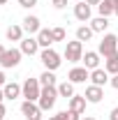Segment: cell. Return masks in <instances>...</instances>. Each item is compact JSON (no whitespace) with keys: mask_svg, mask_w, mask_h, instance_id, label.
<instances>
[{"mask_svg":"<svg viewBox=\"0 0 118 120\" xmlns=\"http://www.w3.org/2000/svg\"><path fill=\"white\" fill-rule=\"evenodd\" d=\"M104 69H106L111 76L118 74V53H116V56H109V58H104Z\"/></svg>","mask_w":118,"mask_h":120,"instance_id":"21","label":"cell"},{"mask_svg":"<svg viewBox=\"0 0 118 120\" xmlns=\"http://www.w3.org/2000/svg\"><path fill=\"white\" fill-rule=\"evenodd\" d=\"M5 51H7V49H5V46L0 44V60H2V56H5Z\"/></svg>","mask_w":118,"mask_h":120,"instance_id":"35","label":"cell"},{"mask_svg":"<svg viewBox=\"0 0 118 120\" xmlns=\"http://www.w3.org/2000/svg\"><path fill=\"white\" fill-rule=\"evenodd\" d=\"M21 53L23 56H35L42 46H39V42H37V37H26V39H21Z\"/></svg>","mask_w":118,"mask_h":120,"instance_id":"10","label":"cell"},{"mask_svg":"<svg viewBox=\"0 0 118 120\" xmlns=\"http://www.w3.org/2000/svg\"><path fill=\"white\" fill-rule=\"evenodd\" d=\"M37 42H39L42 49H51V44H53V32H51L49 28H42L39 32H37Z\"/></svg>","mask_w":118,"mask_h":120,"instance_id":"16","label":"cell"},{"mask_svg":"<svg viewBox=\"0 0 118 120\" xmlns=\"http://www.w3.org/2000/svg\"><path fill=\"white\" fill-rule=\"evenodd\" d=\"M21 113L26 116V120H42V113H44V111L39 109L37 102H28V99H26V102L21 104Z\"/></svg>","mask_w":118,"mask_h":120,"instance_id":"6","label":"cell"},{"mask_svg":"<svg viewBox=\"0 0 118 120\" xmlns=\"http://www.w3.org/2000/svg\"><path fill=\"white\" fill-rule=\"evenodd\" d=\"M58 86H46L42 88V95H39V99H37V104L42 111H51L53 106H56V99H58Z\"/></svg>","mask_w":118,"mask_h":120,"instance_id":"1","label":"cell"},{"mask_svg":"<svg viewBox=\"0 0 118 120\" xmlns=\"http://www.w3.org/2000/svg\"><path fill=\"white\" fill-rule=\"evenodd\" d=\"M65 58H67V62H81V58H83V42H79V39L67 42L65 44Z\"/></svg>","mask_w":118,"mask_h":120,"instance_id":"5","label":"cell"},{"mask_svg":"<svg viewBox=\"0 0 118 120\" xmlns=\"http://www.w3.org/2000/svg\"><path fill=\"white\" fill-rule=\"evenodd\" d=\"M100 58H102V56H100L97 51H86V53H83V58H81V62H83V67H86V69L93 72V69H97V67H100Z\"/></svg>","mask_w":118,"mask_h":120,"instance_id":"11","label":"cell"},{"mask_svg":"<svg viewBox=\"0 0 118 120\" xmlns=\"http://www.w3.org/2000/svg\"><path fill=\"white\" fill-rule=\"evenodd\" d=\"M60 118H63V120H81V116L67 109V111H60Z\"/></svg>","mask_w":118,"mask_h":120,"instance_id":"26","label":"cell"},{"mask_svg":"<svg viewBox=\"0 0 118 120\" xmlns=\"http://www.w3.org/2000/svg\"><path fill=\"white\" fill-rule=\"evenodd\" d=\"M83 97L88 99L90 104H100L102 97H104V90L100 88V86H93V83H90L88 88H86V92H83Z\"/></svg>","mask_w":118,"mask_h":120,"instance_id":"12","label":"cell"},{"mask_svg":"<svg viewBox=\"0 0 118 120\" xmlns=\"http://www.w3.org/2000/svg\"><path fill=\"white\" fill-rule=\"evenodd\" d=\"M81 120H95V118H93V116H86V118H81Z\"/></svg>","mask_w":118,"mask_h":120,"instance_id":"38","label":"cell"},{"mask_svg":"<svg viewBox=\"0 0 118 120\" xmlns=\"http://www.w3.org/2000/svg\"><path fill=\"white\" fill-rule=\"evenodd\" d=\"M42 95V83L39 79H26L21 86V97H26L28 102H37Z\"/></svg>","mask_w":118,"mask_h":120,"instance_id":"2","label":"cell"},{"mask_svg":"<svg viewBox=\"0 0 118 120\" xmlns=\"http://www.w3.org/2000/svg\"><path fill=\"white\" fill-rule=\"evenodd\" d=\"M7 116V109H5V104H0V120Z\"/></svg>","mask_w":118,"mask_h":120,"instance_id":"32","label":"cell"},{"mask_svg":"<svg viewBox=\"0 0 118 120\" xmlns=\"http://www.w3.org/2000/svg\"><path fill=\"white\" fill-rule=\"evenodd\" d=\"M5 35H7V39L9 42H21L23 39V26H9V28L5 30Z\"/></svg>","mask_w":118,"mask_h":120,"instance_id":"18","label":"cell"},{"mask_svg":"<svg viewBox=\"0 0 118 120\" xmlns=\"http://www.w3.org/2000/svg\"><path fill=\"white\" fill-rule=\"evenodd\" d=\"M90 81H93V86L104 88V86L109 83V72L102 69V67H97V69H93V72H90Z\"/></svg>","mask_w":118,"mask_h":120,"instance_id":"13","label":"cell"},{"mask_svg":"<svg viewBox=\"0 0 118 120\" xmlns=\"http://www.w3.org/2000/svg\"><path fill=\"white\" fill-rule=\"evenodd\" d=\"M53 32V42H65V28H51Z\"/></svg>","mask_w":118,"mask_h":120,"instance_id":"25","label":"cell"},{"mask_svg":"<svg viewBox=\"0 0 118 120\" xmlns=\"http://www.w3.org/2000/svg\"><path fill=\"white\" fill-rule=\"evenodd\" d=\"M39 60H42V65H44L49 72H56L60 67V53H56L53 49H42V53H39Z\"/></svg>","mask_w":118,"mask_h":120,"instance_id":"4","label":"cell"},{"mask_svg":"<svg viewBox=\"0 0 118 120\" xmlns=\"http://www.w3.org/2000/svg\"><path fill=\"white\" fill-rule=\"evenodd\" d=\"M90 28H93V32H104V30L109 28V19H106V16L93 19V21H90Z\"/></svg>","mask_w":118,"mask_h":120,"instance_id":"20","label":"cell"},{"mask_svg":"<svg viewBox=\"0 0 118 120\" xmlns=\"http://www.w3.org/2000/svg\"><path fill=\"white\" fill-rule=\"evenodd\" d=\"M49 120H63V118H60V113H56V116H51Z\"/></svg>","mask_w":118,"mask_h":120,"instance_id":"36","label":"cell"},{"mask_svg":"<svg viewBox=\"0 0 118 120\" xmlns=\"http://www.w3.org/2000/svg\"><path fill=\"white\" fill-rule=\"evenodd\" d=\"M109 120H118V106L111 109V113H109Z\"/></svg>","mask_w":118,"mask_h":120,"instance_id":"30","label":"cell"},{"mask_svg":"<svg viewBox=\"0 0 118 120\" xmlns=\"http://www.w3.org/2000/svg\"><path fill=\"white\" fill-rule=\"evenodd\" d=\"M5 83H7V79H5V72H0V88H5Z\"/></svg>","mask_w":118,"mask_h":120,"instance_id":"31","label":"cell"},{"mask_svg":"<svg viewBox=\"0 0 118 120\" xmlns=\"http://www.w3.org/2000/svg\"><path fill=\"white\" fill-rule=\"evenodd\" d=\"M21 56H23L21 49H7L5 56H2V60H0V65L7 67V69H9V67H16V65L21 62Z\"/></svg>","mask_w":118,"mask_h":120,"instance_id":"7","label":"cell"},{"mask_svg":"<svg viewBox=\"0 0 118 120\" xmlns=\"http://www.w3.org/2000/svg\"><path fill=\"white\" fill-rule=\"evenodd\" d=\"M2 99H5V92H2V88H0V104H2Z\"/></svg>","mask_w":118,"mask_h":120,"instance_id":"37","label":"cell"},{"mask_svg":"<svg viewBox=\"0 0 118 120\" xmlns=\"http://www.w3.org/2000/svg\"><path fill=\"white\" fill-rule=\"evenodd\" d=\"M93 35H95V32H93L90 26H79V28H76V39H79V42H88Z\"/></svg>","mask_w":118,"mask_h":120,"instance_id":"23","label":"cell"},{"mask_svg":"<svg viewBox=\"0 0 118 120\" xmlns=\"http://www.w3.org/2000/svg\"><path fill=\"white\" fill-rule=\"evenodd\" d=\"M19 5H21V7H26V9H30V7H35V5H37V0H19Z\"/></svg>","mask_w":118,"mask_h":120,"instance_id":"27","label":"cell"},{"mask_svg":"<svg viewBox=\"0 0 118 120\" xmlns=\"http://www.w3.org/2000/svg\"><path fill=\"white\" fill-rule=\"evenodd\" d=\"M88 79H90V69H86V67H72L67 74V81H72V83H86Z\"/></svg>","mask_w":118,"mask_h":120,"instance_id":"9","label":"cell"},{"mask_svg":"<svg viewBox=\"0 0 118 120\" xmlns=\"http://www.w3.org/2000/svg\"><path fill=\"white\" fill-rule=\"evenodd\" d=\"M2 92H5V99H16V97H21V86L9 81V83H5Z\"/></svg>","mask_w":118,"mask_h":120,"instance_id":"17","label":"cell"},{"mask_svg":"<svg viewBox=\"0 0 118 120\" xmlns=\"http://www.w3.org/2000/svg\"><path fill=\"white\" fill-rule=\"evenodd\" d=\"M51 2H53V7H56V9H63V7L67 5V0H51Z\"/></svg>","mask_w":118,"mask_h":120,"instance_id":"28","label":"cell"},{"mask_svg":"<svg viewBox=\"0 0 118 120\" xmlns=\"http://www.w3.org/2000/svg\"><path fill=\"white\" fill-rule=\"evenodd\" d=\"M5 2H7V0H0V5H5Z\"/></svg>","mask_w":118,"mask_h":120,"instance_id":"39","label":"cell"},{"mask_svg":"<svg viewBox=\"0 0 118 120\" xmlns=\"http://www.w3.org/2000/svg\"><path fill=\"white\" fill-rule=\"evenodd\" d=\"M109 83H111V88H116V90H118V74L111 76V79H109Z\"/></svg>","mask_w":118,"mask_h":120,"instance_id":"29","label":"cell"},{"mask_svg":"<svg viewBox=\"0 0 118 120\" xmlns=\"http://www.w3.org/2000/svg\"><path fill=\"white\" fill-rule=\"evenodd\" d=\"M97 53L102 56V58H109V56H116L118 53V37L116 35H104L102 42H100V46H97Z\"/></svg>","mask_w":118,"mask_h":120,"instance_id":"3","label":"cell"},{"mask_svg":"<svg viewBox=\"0 0 118 120\" xmlns=\"http://www.w3.org/2000/svg\"><path fill=\"white\" fill-rule=\"evenodd\" d=\"M86 2H88L90 7H93V5H100V2H102V0H86Z\"/></svg>","mask_w":118,"mask_h":120,"instance_id":"33","label":"cell"},{"mask_svg":"<svg viewBox=\"0 0 118 120\" xmlns=\"http://www.w3.org/2000/svg\"><path fill=\"white\" fill-rule=\"evenodd\" d=\"M114 14L118 16V0H114Z\"/></svg>","mask_w":118,"mask_h":120,"instance_id":"34","label":"cell"},{"mask_svg":"<svg viewBox=\"0 0 118 120\" xmlns=\"http://www.w3.org/2000/svg\"><path fill=\"white\" fill-rule=\"evenodd\" d=\"M74 2H79V0H74Z\"/></svg>","mask_w":118,"mask_h":120,"instance_id":"40","label":"cell"},{"mask_svg":"<svg viewBox=\"0 0 118 120\" xmlns=\"http://www.w3.org/2000/svg\"><path fill=\"white\" fill-rule=\"evenodd\" d=\"M86 102H88V99H86L83 95H74V97H70V111H74V113L81 116V113L86 111Z\"/></svg>","mask_w":118,"mask_h":120,"instance_id":"14","label":"cell"},{"mask_svg":"<svg viewBox=\"0 0 118 120\" xmlns=\"http://www.w3.org/2000/svg\"><path fill=\"white\" fill-rule=\"evenodd\" d=\"M97 12H100V16H109L114 14V0H102L100 5H97Z\"/></svg>","mask_w":118,"mask_h":120,"instance_id":"22","label":"cell"},{"mask_svg":"<svg viewBox=\"0 0 118 120\" xmlns=\"http://www.w3.org/2000/svg\"><path fill=\"white\" fill-rule=\"evenodd\" d=\"M58 95L65 97V99L74 97V95H76V92H74V83H72V81H63V83H58Z\"/></svg>","mask_w":118,"mask_h":120,"instance_id":"19","label":"cell"},{"mask_svg":"<svg viewBox=\"0 0 118 120\" xmlns=\"http://www.w3.org/2000/svg\"><path fill=\"white\" fill-rule=\"evenodd\" d=\"M23 30H26L28 35H37V32L42 30L39 19H37V16H26V19H23Z\"/></svg>","mask_w":118,"mask_h":120,"instance_id":"15","label":"cell"},{"mask_svg":"<svg viewBox=\"0 0 118 120\" xmlns=\"http://www.w3.org/2000/svg\"><path fill=\"white\" fill-rule=\"evenodd\" d=\"M39 83H42V88H46V86H58V83H56V74H53V72H49V69H44V72H42Z\"/></svg>","mask_w":118,"mask_h":120,"instance_id":"24","label":"cell"},{"mask_svg":"<svg viewBox=\"0 0 118 120\" xmlns=\"http://www.w3.org/2000/svg\"><path fill=\"white\" fill-rule=\"evenodd\" d=\"M74 16H76V21H90V16H93V9H90V5L86 0H79L76 5H74Z\"/></svg>","mask_w":118,"mask_h":120,"instance_id":"8","label":"cell"}]
</instances>
